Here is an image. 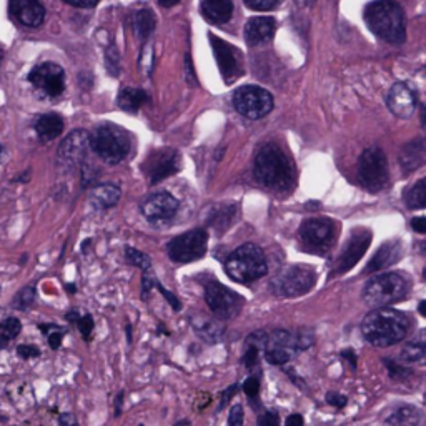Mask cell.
I'll return each instance as SVG.
<instances>
[{"label":"cell","mask_w":426,"mask_h":426,"mask_svg":"<svg viewBox=\"0 0 426 426\" xmlns=\"http://www.w3.org/2000/svg\"><path fill=\"white\" fill-rule=\"evenodd\" d=\"M316 0H296V4H300V6H303V7H310L311 4H315Z\"/></svg>","instance_id":"cell-58"},{"label":"cell","mask_w":426,"mask_h":426,"mask_svg":"<svg viewBox=\"0 0 426 426\" xmlns=\"http://www.w3.org/2000/svg\"><path fill=\"white\" fill-rule=\"evenodd\" d=\"M210 43L225 83H234L237 78L244 76V62L239 48L215 36H210Z\"/></svg>","instance_id":"cell-16"},{"label":"cell","mask_w":426,"mask_h":426,"mask_svg":"<svg viewBox=\"0 0 426 426\" xmlns=\"http://www.w3.org/2000/svg\"><path fill=\"white\" fill-rule=\"evenodd\" d=\"M36 132L42 142H51L63 132V118L57 113H43L36 120Z\"/></svg>","instance_id":"cell-28"},{"label":"cell","mask_w":426,"mask_h":426,"mask_svg":"<svg viewBox=\"0 0 426 426\" xmlns=\"http://www.w3.org/2000/svg\"><path fill=\"white\" fill-rule=\"evenodd\" d=\"M125 256H127V260L130 261L132 265L138 266V269H140L142 271L150 270L152 261H150V259H148V256L145 254H142L140 250L132 249V246H127V249H125Z\"/></svg>","instance_id":"cell-36"},{"label":"cell","mask_w":426,"mask_h":426,"mask_svg":"<svg viewBox=\"0 0 426 426\" xmlns=\"http://www.w3.org/2000/svg\"><path fill=\"white\" fill-rule=\"evenodd\" d=\"M400 256H401L400 241L398 240L385 241V244L376 250L373 259L368 261V265H366L365 269V274H375V271L388 269V266L395 265L396 261L400 260Z\"/></svg>","instance_id":"cell-23"},{"label":"cell","mask_w":426,"mask_h":426,"mask_svg":"<svg viewBox=\"0 0 426 426\" xmlns=\"http://www.w3.org/2000/svg\"><path fill=\"white\" fill-rule=\"evenodd\" d=\"M410 330L408 316L388 306L373 308L361 321V333L370 345L385 348L400 343Z\"/></svg>","instance_id":"cell-1"},{"label":"cell","mask_w":426,"mask_h":426,"mask_svg":"<svg viewBox=\"0 0 426 426\" xmlns=\"http://www.w3.org/2000/svg\"><path fill=\"white\" fill-rule=\"evenodd\" d=\"M148 102V93L142 88L125 87L118 93L117 105L128 113H135Z\"/></svg>","instance_id":"cell-29"},{"label":"cell","mask_w":426,"mask_h":426,"mask_svg":"<svg viewBox=\"0 0 426 426\" xmlns=\"http://www.w3.org/2000/svg\"><path fill=\"white\" fill-rule=\"evenodd\" d=\"M90 152V135L85 130H73L63 138L57 157L62 167L78 168L87 162Z\"/></svg>","instance_id":"cell-17"},{"label":"cell","mask_w":426,"mask_h":426,"mask_svg":"<svg viewBox=\"0 0 426 426\" xmlns=\"http://www.w3.org/2000/svg\"><path fill=\"white\" fill-rule=\"evenodd\" d=\"M178 2H182V0H158V4H160V6L165 7V9H170L173 6H177Z\"/></svg>","instance_id":"cell-56"},{"label":"cell","mask_w":426,"mask_h":426,"mask_svg":"<svg viewBox=\"0 0 426 426\" xmlns=\"http://www.w3.org/2000/svg\"><path fill=\"white\" fill-rule=\"evenodd\" d=\"M122 398H123V393H118L117 401H115V416L120 415V411H122Z\"/></svg>","instance_id":"cell-57"},{"label":"cell","mask_w":426,"mask_h":426,"mask_svg":"<svg viewBox=\"0 0 426 426\" xmlns=\"http://www.w3.org/2000/svg\"><path fill=\"white\" fill-rule=\"evenodd\" d=\"M11 16L26 27L42 26L46 9L41 0H11Z\"/></svg>","instance_id":"cell-21"},{"label":"cell","mask_w":426,"mask_h":426,"mask_svg":"<svg viewBox=\"0 0 426 426\" xmlns=\"http://www.w3.org/2000/svg\"><path fill=\"white\" fill-rule=\"evenodd\" d=\"M326 401H328L331 406H335V408H338V410L345 408L346 403H348L346 396L340 395V393H335V391H330V393H326Z\"/></svg>","instance_id":"cell-45"},{"label":"cell","mask_w":426,"mask_h":426,"mask_svg":"<svg viewBox=\"0 0 426 426\" xmlns=\"http://www.w3.org/2000/svg\"><path fill=\"white\" fill-rule=\"evenodd\" d=\"M155 31V16L150 9H142L133 16V32L140 41H147Z\"/></svg>","instance_id":"cell-30"},{"label":"cell","mask_w":426,"mask_h":426,"mask_svg":"<svg viewBox=\"0 0 426 426\" xmlns=\"http://www.w3.org/2000/svg\"><path fill=\"white\" fill-rule=\"evenodd\" d=\"M386 105L398 118L413 117L418 107V97H416L415 88H411L408 83L398 82L390 88L386 93Z\"/></svg>","instance_id":"cell-20"},{"label":"cell","mask_w":426,"mask_h":426,"mask_svg":"<svg viewBox=\"0 0 426 426\" xmlns=\"http://www.w3.org/2000/svg\"><path fill=\"white\" fill-rule=\"evenodd\" d=\"M420 313L423 315V316L426 315V313H425V301H420Z\"/></svg>","instance_id":"cell-60"},{"label":"cell","mask_w":426,"mask_h":426,"mask_svg":"<svg viewBox=\"0 0 426 426\" xmlns=\"http://www.w3.org/2000/svg\"><path fill=\"white\" fill-rule=\"evenodd\" d=\"M21 330H22L21 321L14 318V316H9V318L4 320L2 323H0V345L17 338L19 333H21Z\"/></svg>","instance_id":"cell-34"},{"label":"cell","mask_w":426,"mask_h":426,"mask_svg":"<svg viewBox=\"0 0 426 426\" xmlns=\"http://www.w3.org/2000/svg\"><path fill=\"white\" fill-rule=\"evenodd\" d=\"M63 2L68 4V6H72V7L92 9V7H95L100 0H63Z\"/></svg>","instance_id":"cell-50"},{"label":"cell","mask_w":426,"mask_h":426,"mask_svg":"<svg viewBox=\"0 0 426 426\" xmlns=\"http://www.w3.org/2000/svg\"><path fill=\"white\" fill-rule=\"evenodd\" d=\"M28 82L46 97L56 98L66 90V72L53 62H43L28 73Z\"/></svg>","instance_id":"cell-14"},{"label":"cell","mask_w":426,"mask_h":426,"mask_svg":"<svg viewBox=\"0 0 426 426\" xmlns=\"http://www.w3.org/2000/svg\"><path fill=\"white\" fill-rule=\"evenodd\" d=\"M178 207H180V203H178V200L172 193L157 192L142 202L140 210L148 222L157 224V222H165L173 219L175 213L178 212Z\"/></svg>","instance_id":"cell-19"},{"label":"cell","mask_w":426,"mask_h":426,"mask_svg":"<svg viewBox=\"0 0 426 426\" xmlns=\"http://www.w3.org/2000/svg\"><path fill=\"white\" fill-rule=\"evenodd\" d=\"M316 281L315 270L308 265H290L276 274L270 289L276 296H301L313 289Z\"/></svg>","instance_id":"cell-7"},{"label":"cell","mask_w":426,"mask_h":426,"mask_svg":"<svg viewBox=\"0 0 426 426\" xmlns=\"http://www.w3.org/2000/svg\"><path fill=\"white\" fill-rule=\"evenodd\" d=\"M410 289V281L403 274L390 271L371 279L363 289V301L371 308L390 306L400 301Z\"/></svg>","instance_id":"cell-5"},{"label":"cell","mask_w":426,"mask_h":426,"mask_svg":"<svg viewBox=\"0 0 426 426\" xmlns=\"http://www.w3.org/2000/svg\"><path fill=\"white\" fill-rule=\"evenodd\" d=\"M107 68L110 71L112 76H117L118 73V68H120V62H118V52L115 46H112L107 51Z\"/></svg>","instance_id":"cell-41"},{"label":"cell","mask_w":426,"mask_h":426,"mask_svg":"<svg viewBox=\"0 0 426 426\" xmlns=\"http://www.w3.org/2000/svg\"><path fill=\"white\" fill-rule=\"evenodd\" d=\"M190 323L195 330V333L200 336L202 340L208 341V343H219V341L224 338V326H222L217 320L208 318L205 315L192 316Z\"/></svg>","instance_id":"cell-25"},{"label":"cell","mask_w":426,"mask_h":426,"mask_svg":"<svg viewBox=\"0 0 426 426\" xmlns=\"http://www.w3.org/2000/svg\"><path fill=\"white\" fill-rule=\"evenodd\" d=\"M365 22L381 41L388 43L405 42V12L395 0H375L370 4L365 11Z\"/></svg>","instance_id":"cell-3"},{"label":"cell","mask_w":426,"mask_h":426,"mask_svg":"<svg viewBox=\"0 0 426 426\" xmlns=\"http://www.w3.org/2000/svg\"><path fill=\"white\" fill-rule=\"evenodd\" d=\"M400 165L403 170L408 173L411 170L421 167L425 163V142L423 138H416V140L410 142L408 145H405L400 152Z\"/></svg>","instance_id":"cell-27"},{"label":"cell","mask_w":426,"mask_h":426,"mask_svg":"<svg viewBox=\"0 0 426 426\" xmlns=\"http://www.w3.org/2000/svg\"><path fill=\"white\" fill-rule=\"evenodd\" d=\"M426 182L421 178L405 192V203L411 210H421L426 205Z\"/></svg>","instance_id":"cell-31"},{"label":"cell","mask_w":426,"mask_h":426,"mask_svg":"<svg viewBox=\"0 0 426 426\" xmlns=\"http://www.w3.org/2000/svg\"><path fill=\"white\" fill-rule=\"evenodd\" d=\"M58 421H61L62 425H76V418H73V416H71L68 413H63Z\"/></svg>","instance_id":"cell-55"},{"label":"cell","mask_w":426,"mask_h":426,"mask_svg":"<svg viewBox=\"0 0 426 426\" xmlns=\"http://www.w3.org/2000/svg\"><path fill=\"white\" fill-rule=\"evenodd\" d=\"M41 330L46 331L48 345H51L52 350H57L58 346L62 345L63 335H66V330L61 328L57 325H41Z\"/></svg>","instance_id":"cell-37"},{"label":"cell","mask_w":426,"mask_h":426,"mask_svg":"<svg viewBox=\"0 0 426 426\" xmlns=\"http://www.w3.org/2000/svg\"><path fill=\"white\" fill-rule=\"evenodd\" d=\"M180 153H178L175 148L163 147L153 150L150 155L147 157V160L143 162V172H145V177L152 185L155 183L165 180V178L175 175V173L180 170Z\"/></svg>","instance_id":"cell-13"},{"label":"cell","mask_w":426,"mask_h":426,"mask_svg":"<svg viewBox=\"0 0 426 426\" xmlns=\"http://www.w3.org/2000/svg\"><path fill=\"white\" fill-rule=\"evenodd\" d=\"M341 356H343V358L348 360L350 363H351V366H353V368H356V355L353 353V351H351V350H346V351H343V353H341Z\"/></svg>","instance_id":"cell-54"},{"label":"cell","mask_w":426,"mask_h":426,"mask_svg":"<svg viewBox=\"0 0 426 426\" xmlns=\"http://www.w3.org/2000/svg\"><path fill=\"white\" fill-rule=\"evenodd\" d=\"M66 289H67L68 291H72V293H76V286H73V285H67Z\"/></svg>","instance_id":"cell-61"},{"label":"cell","mask_w":426,"mask_h":426,"mask_svg":"<svg viewBox=\"0 0 426 426\" xmlns=\"http://www.w3.org/2000/svg\"><path fill=\"white\" fill-rule=\"evenodd\" d=\"M269 271L264 250L255 244H245L232 251L225 261V274L237 284H251Z\"/></svg>","instance_id":"cell-4"},{"label":"cell","mask_w":426,"mask_h":426,"mask_svg":"<svg viewBox=\"0 0 426 426\" xmlns=\"http://www.w3.org/2000/svg\"><path fill=\"white\" fill-rule=\"evenodd\" d=\"M420 411L413 408V406H400L398 410H395L388 418L386 423L388 425H418L420 423Z\"/></svg>","instance_id":"cell-32"},{"label":"cell","mask_w":426,"mask_h":426,"mask_svg":"<svg viewBox=\"0 0 426 426\" xmlns=\"http://www.w3.org/2000/svg\"><path fill=\"white\" fill-rule=\"evenodd\" d=\"M411 227H413V230L418 232V234H426V220L425 217H416V219L411 220Z\"/></svg>","instance_id":"cell-51"},{"label":"cell","mask_w":426,"mask_h":426,"mask_svg":"<svg viewBox=\"0 0 426 426\" xmlns=\"http://www.w3.org/2000/svg\"><path fill=\"white\" fill-rule=\"evenodd\" d=\"M205 301L213 315L220 320H232L240 313L244 300L234 290L227 289L215 279L205 284Z\"/></svg>","instance_id":"cell-12"},{"label":"cell","mask_w":426,"mask_h":426,"mask_svg":"<svg viewBox=\"0 0 426 426\" xmlns=\"http://www.w3.org/2000/svg\"><path fill=\"white\" fill-rule=\"evenodd\" d=\"M235 391H237V385L230 386L229 390L224 391V395H222V405H220V408H224V406H225L227 403H229V401L232 400V396L235 395Z\"/></svg>","instance_id":"cell-52"},{"label":"cell","mask_w":426,"mask_h":426,"mask_svg":"<svg viewBox=\"0 0 426 426\" xmlns=\"http://www.w3.org/2000/svg\"><path fill=\"white\" fill-rule=\"evenodd\" d=\"M78 318H80V316H78L77 311H71V313L67 315V320H68V321H77Z\"/></svg>","instance_id":"cell-59"},{"label":"cell","mask_w":426,"mask_h":426,"mask_svg":"<svg viewBox=\"0 0 426 426\" xmlns=\"http://www.w3.org/2000/svg\"><path fill=\"white\" fill-rule=\"evenodd\" d=\"M244 391L249 398H255L260 391V381L256 380L255 376H250V378L244 383Z\"/></svg>","instance_id":"cell-44"},{"label":"cell","mask_w":426,"mask_h":426,"mask_svg":"<svg viewBox=\"0 0 426 426\" xmlns=\"http://www.w3.org/2000/svg\"><path fill=\"white\" fill-rule=\"evenodd\" d=\"M244 423V408L240 405H235L234 408L230 410V416H229V425L230 426H240Z\"/></svg>","instance_id":"cell-46"},{"label":"cell","mask_w":426,"mask_h":426,"mask_svg":"<svg viewBox=\"0 0 426 426\" xmlns=\"http://www.w3.org/2000/svg\"><path fill=\"white\" fill-rule=\"evenodd\" d=\"M285 423L289 426H301V425H303V418H301L300 415H291V416H289V418H286Z\"/></svg>","instance_id":"cell-53"},{"label":"cell","mask_w":426,"mask_h":426,"mask_svg":"<svg viewBox=\"0 0 426 426\" xmlns=\"http://www.w3.org/2000/svg\"><path fill=\"white\" fill-rule=\"evenodd\" d=\"M259 348H255V346H250L246 345V353L244 356V365L246 368H254L255 363H256V358H259Z\"/></svg>","instance_id":"cell-47"},{"label":"cell","mask_w":426,"mask_h":426,"mask_svg":"<svg viewBox=\"0 0 426 426\" xmlns=\"http://www.w3.org/2000/svg\"><path fill=\"white\" fill-rule=\"evenodd\" d=\"M358 180L368 192H380L388 182V158L380 147H368L358 160Z\"/></svg>","instance_id":"cell-9"},{"label":"cell","mask_w":426,"mask_h":426,"mask_svg":"<svg viewBox=\"0 0 426 426\" xmlns=\"http://www.w3.org/2000/svg\"><path fill=\"white\" fill-rule=\"evenodd\" d=\"M254 177L269 190H289L295 182V165L275 143L261 147L254 160Z\"/></svg>","instance_id":"cell-2"},{"label":"cell","mask_w":426,"mask_h":426,"mask_svg":"<svg viewBox=\"0 0 426 426\" xmlns=\"http://www.w3.org/2000/svg\"><path fill=\"white\" fill-rule=\"evenodd\" d=\"M234 107L241 117L259 120L269 115L274 108V97L259 85H244L234 93Z\"/></svg>","instance_id":"cell-10"},{"label":"cell","mask_w":426,"mask_h":426,"mask_svg":"<svg viewBox=\"0 0 426 426\" xmlns=\"http://www.w3.org/2000/svg\"><path fill=\"white\" fill-rule=\"evenodd\" d=\"M279 423H280L279 415L274 413V411H266V413H264V416H260L259 418V425L261 426H276Z\"/></svg>","instance_id":"cell-49"},{"label":"cell","mask_w":426,"mask_h":426,"mask_svg":"<svg viewBox=\"0 0 426 426\" xmlns=\"http://www.w3.org/2000/svg\"><path fill=\"white\" fill-rule=\"evenodd\" d=\"M17 353L24 360H31V358H37V356H41V350L33 345H21L17 348Z\"/></svg>","instance_id":"cell-43"},{"label":"cell","mask_w":426,"mask_h":426,"mask_svg":"<svg viewBox=\"0 0 426 426\" xmlns=\"http://www.w3.org/2000/svg\"><path fill=\"white\" fill-rule=\"evenodd\" d=\"M207 244L208 235L203 229L185 232L167 244L168 259L175 264H190V261L200 260L207 251Z\"/></svg>","instance_id":"cell-11"},{"label":"cell","mask_w":426,"mask_h":426,"mask_svg":"<svg viewBox=\"0 0 426 426\" xmlns=\"http://www.w3.org/2000/svg\"><path fill=\"white\" fill-rule=\"evenodd\" d=\"M385 366L386 368H388V371H390V376L393 380H405V378H408L410 376V373L411 371L410 370H406L403 365H400V363H396V361H393V360H390V358H385Z\"/></svg>","instance_id":"cell-39"},{"label":"cell","mask_w":426,"mask_h":426,"mask_svg":"<svg viewBox=\"0 0 426 426\" xmlns=\"http://www.w3.org/2000/svg\"><path fill=\"white\" fill-rule=\"evenodd\" d=\"M336 224L325 217L306 219L300 227V241L313 255H326L335 244Z\"/></svg>","instance_id":"cell-8"},{"label":"cell","mask_w":426,"mask_h":426,"mask_svg":"<svg viewBox=\"0 0 426 426\" xmlns=\"http://www.w3.org/2000/svg\"><path fill=\"white\" fill-rule=\"evenodd\" d=\"M36 303V286H26L14 298V308L16 310H28Z\"/></svg>","instance_id":"cell-35"},{"label":"cell","mask_w":426,"mask_h":426,"mask_svg":"<svg viewBox=\"0 0 426 426\" xmlns=\"http://www.w3.org/2000/svg\"><path fill=\"white\" fill-rule=\"evenodd\" d=\"M77 323H78V330H80L83 340L90 341L92 333H93V320H92V316L90 315L80 316V318L77 320Z\"/></svg>","instance_id":"cell-40"},{"label":"cell","mask_w":426,"mask_h":426,"mask_svg":"<svg viewBox=\"0 0 426 426\" xmlns=\"http://www.w3.org/2000/svg\"><path fill=\"white\" fill-rule=\"evenodd\" d=\"M425 343L423 341H420V343H413L406 345L403 350L400 351V361L401 363H408V365H421L425 361Z\"/></svg>","instance_id":"cell-33"},{"label":"cell","mask_w":426,"mask_h":426,"mask_svg":"<svg viewBox=\"0 0 426 426\" xmlns=\"http://www.w3.org/2000/svg\"><path fill=\"white\" fill-rule=\"evenodd\" d=\"M234 14L232 0H202V16L210 24L222 26L229 22Z\"/></svg>","instance_id":"cell-24"},{"label":"cell","mask_w":426,"mask_h":426,"mask_svg":"<svg viewBox=\"0 0 426 426\" xmlns=\"http://www.w3.org/2000/svg\"><path fill=\"white\" fill-rule=\"evenodd\" d=\"M245 6L251 9V11H259V12H266V11H274L280 6L281 0H244Z\"/></svg>","instance_id":"cell-38"},{"label":"cell","mask_w":426,"mask_h":426,"mask_svg":"<svg viewBox=\"0 0 426 426\" xmlns=\"http://www.w3.org/2000/svg\"><path fill=\"white\" fill-rule=\"evenodd\" d=\"M120 188L113 183H103V185H93L90 192V203L97 210H108L115 207L120 200Z\"/></svg>","instance_id":"cell-26"},{"label":"cell","mask_w":426,"mask_h":426,"mask_svg":"<svg viewBox=\"0 0 426 426\" xmlns=\"http://www.w3.org/2000/svg\"><path fill=\"white\" fill-rule=\"evenodd\" d=\"M132 147L130 135L113 123H102L90 135V148L103 162L120 163L128 155Z\"/></svg>","instance_id":"cell-6"},{"label":"cell","mask_w":426,"mask_h":426,"mask_svg":"<svg viewBox=\"0 0 426 426\" xmlns=\"http://www.w3.org/2000/svg\"><path fill=\"white\" fill-rule=\"evenodd\" d=\"M371 239H373V234L368 229H363V227H358V229L351 232L348 241H346L340 256L335 261L333 275H343L353 269L361 256L365 255V251L368 250Z\"/></svg>","instance_id":"cell-15"},{"label":"cell","mask_w":426,"mask_h":426,"mask_svg":"<svg viewBox=\"0 0 426 426\" xmlns=\"http://www.w3.org/2000/svg\"><path fill=\"white\" fill-rule=\"evenodd\" d=\"M0 153H2V145H0Z\"/></svg>","instance_id":"cell-63"},{"label":"cell","mask_w":426,"mask_h":426,"mask_svg":"<svg viewBox=\"0 0 426 426\" xmlns=\"http://www.w3.org/2000/svg\"><path fill=\"white\" fill-rule=\"evenodd\" d=\"M296 351H300L298 345H296V335L286 330H276L274 333H269V338H266L264 346L265 360L270 365L289 363Z\"/></svg>","instance_id":"cell-18"},{"label":"cell","mask_w":426,"mask_h":426,"mask_svg":"<svg viewBox=\"0 0 426 426\" xmlns=\"http://www.w3.org/2000/svg\"><path fill=\"white\" fill-rule=\"evenodd\" d=\"M155 286H157V289H158V291H160V293H162L163 296H165V298H167V301H168V303H170V305H172V308H175L177 311L182 308V303H180V301H178V298H177V296H175V295H173V293H170V291H168L167 289H163V285H160V284H158V281H157V280H155Z\"/></svg>","instance_id":"cell-48"},{"label":"cell","mask_w":426,"mask_h":426,"mask_svg":"<svg viewBox=\"0 0 426 426\" xmlns=\"http://www.w3.org/2000/svg\"><path fill=\"white\" fill-rule=\"evenodd\" d=\"M2 58H4V52H2V48H0V62H2Z\"/></svg>","instance_id":"cell-62"},{"label":"cell","mask_w":426,"mask_h":426,"mask_svg":"<svg viewBox=\"0 0 426 426\" xmlns=\"http://www.w3.org/2000/svg\"><path fill=\"white\" fill-rule=\"evenodd\" d=\"M266 338H269V333H266V331H255V333H251L249 338H246V345L255 346V348L259 350H264Z\"/></svg>","instance_id":"cell-42"},{"label":"cell","mask_w":426,"mask_h":426,"mask_svg":"<svg viewBox=\"0 0 426 426\" xmlns=\"http://www.w3.org/2000/svg\"><path fill=\"white\" fill-rule=\"evenodd\" d=\"M276 22L271 17H254L245 26V41L249 46H261L275 36Z\"/></svg>","instance_id":"cell-22"}]
</instances>
